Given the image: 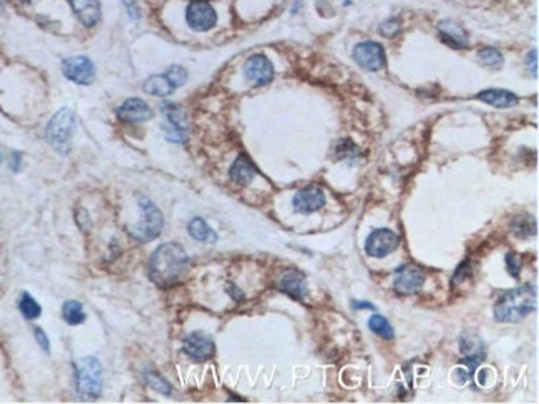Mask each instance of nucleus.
Here are the masks:
<instances>
[{"instance_id":"obj_18","label":"nucleus","mask_w":539,"mask_h":404,"mask_svg":"<svg viewBox=\"0 0 539 404\" xmlns=\"http://www.w3.org/2000/svg\"><path fill=\"white\" fill-rule=\"evenodd\" d=\"M476 98H478L480 101H483V103L486 105L495 106V108H513V106H516L518 103H520V98H518L515 93H511V91H508V90H498V88L481 91Z\"/></svg>"},{"instance_id":"obj_10","label":"nucleus","mask_w":539,"mask_h":404,"mask_svg":"<svg viewBox=\"0 0 539 404\" xmlns=\"http://www.w3.org/2000/svg\"><path fill=\"white\" fill-rule=\"evenodd\" d=\"M398 235L390 229H376L371 235H368L366 242V252L371 257H387L398 247Z\"/></svg>"},{"instance_id":"obj_8","label":"nucleus","mask_w":539,"mask_h":404,"mask_svg":"<svg viewBox=\"0 0 539 404\" xmlns=\"http://www.w3.org/2000/svg\"><path fill=\"white\" fill-rule=\"evenodd\" d=\"M425 274L423 270L413 264L402 265L397 269L393 279V289L402 295H412L423 287Z\"/></svg>"},{"instance_id":"obj_11","label":"nucleus","mask_w":539,"mask_h":404,"mask_svg":"<svg viewBox=\"0 0 539 404\" xmlns=\"http://www.w3.org/2000/svg\"><path fill=\"white\" fill-rule=\"evenodd\" d=\"M183 350L194 361H208L214 356L216 345L209 335L203 331H193L184 340Z\"/></svg>"},{"instance_id":"obj_5","label":"nucleus","mask_w":539,"mask_h":404,"mask_svg":"<svg viewBox=\"0 0 539 404\" xmlns=\"http://www.w3.org/2000/svg\"><path fill=\"white\" fill-rule=\"evenodd\" d=\"M76 386L81 396L96 400L101 395L104 373L100 361L94 356H86L76 363Z\"/></svg>"},{"instance_id":"obj_26","label":"nucleus","mask_w":539,"mask_h":404,"mask_svg":"<svg viewBox=\"0 0 539 404\" xmlns=\"http://www.w3.org/2000/svg\"><path fill=\"white\" fill-rule=\"evenodd\" d=\"M368 328H371L373 333L382 336L385 340H392L393 338V328L392 325L388 323L387 318L380 315H373L371 320H368Z\"/></svg>"},{"instance_id":"obj_1","label":"nucleus","mask_w":539,"mask_h":404,"mask_svg":"<svg viewBox=\"0 0 539 404\" xmlns=\"http://www.w3.org/2000/svg\"><path fill=\"white\" fill-rule=\"evenodd\" d=\"M189 257L179 244L168 242L160 245L151 255L148 274L153 284L160 289H169L176 285L186 274Z\"/></svg>"},{"instance_id":"obj_2","label":"nucleus","mask_w":539,"mask_h":404,"mask_svg":"<svg viewBox=\"0 0 539 404\" xmlns=\"http://www.w3.org/2000/svg\"><path fill=\"white\" fill-rule=\"evenodd\" d=\"M538 294L533 285H521V287L508 290L498 299L495 305L496 321L516 323L536 309Z\"/></svg>"},{"instance_id":"obj_33","label":"nucleus","mask_w":539,"mask_h":404,"mask_svg":"<svg viewBox=\"0 0 539 404\" xmlns=\"http://www.w3.org/2000/svg\"><path fill=\"white\" fill-rule=\"evenodd\" d=\"M506 269H508V272H510L511 277H515V279L520 277L521 260H520V257H518V254L510 252L506 255Z\"/></svg>"},{"instance_id":"obj_30","label":"nucleus","mask_w":539,"mask_h":404,"mask_svg":"<svg viewBox=\"0 0 539 404\" xmlns=\"http://www.w3.org/2000/svg\"><path fill=\"white\" fill-rule=\"evenodd\" d=\"M163 131H164V138H166L168 141L184 143V140H186V130H181V128L174 126L168 121L163 125Z\"/></svg>"},{"instance_id":"obj_38","label":"nucleus","mask_w":539,"mask_h":404,"mask_svg":"<svg viewBox=\"0 0 539 404\" xmlns=\"http://www.w3.org/2000/svg\"><path fill=\"white\" fill-rule=\"evenodd\" d=\"M353 309H371V310H373V305H371V304H363V301H361V304H357V301H353Z\"/></svg>"},{"instance_id":"obj_31","label":"nucleus","mask_w":539,"mask_h":404,"mask_svg":"<svg viewBox=\"0 0 539 404\" xmlns=\"http://www.w3.org/2000/svg\"><path fill=\"white\" fill-rule=\"evenodd\" d=\"M357 155H358V150L352 141L343 140L341 143H337L336 156L338 157V160H346V157H356Z\"/></svg>"},{"instance_id":"obj_25","label":"nucleus","mask_w":539,"mask_h":404,"mask_svg":"<svg viewBox=\"0 0 539 404\" xmlns=\"http://www.w3.org/2000/svg\"><path fill=\"white\" fill-rule=\"evenodd\" d=\"M513 231H515L516 235L520 237H530L536 232V221L528 214H523V216L516 217L515 222H513Z\"/></svg>"},{"instance_id":"obj_4","label":"nucleus","mask_w":539,"mask_h":404,"mask_svg":"<svg viewBox=\"0 0 539 404\" xmlns=\"http://www.w3.org/2000/svg\"><path fill=\"white\" fill-rule=\"evenodd\" d=\"M75 131V115L69 108L56 111L47 126V141L55 151L66 155L71 147V136Z\"/></svg>"},{"instance_id":"obj_40","label":"nucleus","mask_w":539,"mask_h":404,"mask_svg":"<svg viewBox=\"0 0 539 404\" xmlns=\"http://www.w3.org/2000/svg\"><path fill=\"white\" fill-rule=\"evenodd\" d=\"M24 2H29V0H24Z\"/></svg>"},{"instance_id":"obj_17","label":"nucleus","mask_w":539,"mask_h":404,"mask_svg":"<svg viewBox=\"0 0 539 404\" xmlns=\"http://www.w3.org/2000/svg\"><path fill=\"white\" fill-rule=\"evenodd\" d=\"M259 171L254 166V162L249 160L246 155H239L238 160L234 161V165L229 170V177L238 184V186H248L256 179Z\"/></svg>"},{"instance_id":"obj_21","label":"nucleus","mask_w":539,"mask_h":404,"mask_svg":"<svg viewBox=\"0 0 539 404\" xmlns=\"http://www.w3.org/2000/svg\"><path fill=\"white\" fill-rule=\"evenodd\" d=\"M143 90L146 91L148 95L153 96H168L173 93V85L169 83V80L166 78V75H155L150 76L143 85Z\"/></svg>"},{"instance_id":"obj_22","label":"nucleus","mask_w":539,"mask_h":404,"mask_svg":"<svg viewBox=\"0 0 539 404\" xmlns=\"http://www.w3.org/2000/svg\"><path fill=\"white\" fill-rule=\"evenodd\" d=\"M61 314H64V318L69 325H80V323H84L86 318V315L84 311V305L75 300L66 301V304L64 305V309H61Z\"/></svg>"},{"instance_id":"obj_34","label":"nucleus","mask_w":539,"mask_h":404,"mask_svg":"<svg viewBox=\"0 0 539 404\" xmlns=\"http://www.w3.org/2000/svg\"><path fill=\"white\" fill-rule=\"evenodd\" d=\"M398 30H400V24H398V20H395V19H390L385 24L380 25V33L385 35V37H395Z\"/></svg>"},{"instance_id":"obj_23","label":"nucleus","mask_w":539,"mask_h":404,"mask_svg":"<svg viewBox=\"0 0 539 404\" xmlns=\"http://www.w3.org/2000/svg\"><path fill=\"white\" fill-rule=\"evenodd\" d=\"M19 309H20V311H22V315H24L27 320H35V318H39L40 314H42V309H40L39 301L35 300L32 295L27 294V291H24L22 296H20Z\"/></svg>"},{"instance_id":"obj_20","label":"nucleus","mask_w":539,"mask_h":404,"mask_svg":"<svg viewBox=\"0 0 539 404\" xmlns=\"http://www.w3.org/2000/svg\"><path fill=\"white\" fill-rule=\"evenodd\" d=\"M188 232L191 235L193 239H196L198 242H209L213 244L218 240V234H216L211 227L208 226L206 222L203 221L201 217L193 219L188 226Z\"/></svg>"},{"instance_id":"obj_6","label":"nucleus","mask_w":539,"mask_h":404,"mask_svg":"<svg viewBox=\"0 0 539 404\" xmlns=\"http://www.w3.org/2000/svg\"><path fill=\"white\" fill-rule=\"evenodd\" d=\"M186 20L196 32H208L218 22V14L208 0H193L186 9Z\"/></svg>"},{"instance_id":"obj_37","label":"nucleus","mask_w":539,"mask_h":404,"mask_svg":"<svg viewBox=\"0 0 539 404\" xmlns=\"http://www.w3.org/2000/svg\"><path fill=\"white\" fill-rule=\"evenodd\" d=\"M35 338H37L39 345L44 348L45 351H50V341H49V336L44 333V330L40 328H35Z\"/></svg>"},{"instance_id":"obj_13","label":"nucleus","mask_w":539,"mask_h":404,"mask_svg":"<svg viewBox=\"0 0 539 404\" xmlns=\"http://www.w3.org/2000/svg\"><path fill=\"white\" fill-rule=\"evenodd\" d=\"M292 206H294L296 212H301V214L317 212L326 206V194H323V191L319 186L304 187L294 196Z\"/></svg>"},{"instance_id":"obj_12","label":"nucleus","mask_w":539,"mask_h":404,"mask_svg":"<svg viewBox=\"0 0 539 404\" xmlns=\"http://www.w3.org/2000/svg\"><path fill=\"white\" fill-rule=\"evenodd\" d=\"M244 75L254 85H268L274 78V66L266 55H253L244 65Z\"/></svg>"},{"instance_id":"obj_15","label":"nucleus","mask_w":539,"mask_h":404,"mask_svg":"<svg viewBox=\"0 0 539 404\" xmlns=\"http://www.w3.org/2000/svg\"><path fill=\"white\" fill-rule=\"evenodd\" d=\"M277 287L294 300H304V296L307 295L306 277L301 272H297V270H289V272L282 275Z\"/></svg>"},{"instance_id":"obj_32","label":"nucleus","mask_w":539,"mask_h":404,"mask_svg":"<svg viewBox=\"0 0 539 404\" xmlns=\"http://www.w3.org/2000/svg\"><path fill=\"white\" fill-rule=\"evenodd\" d=\"M146 381L153 390L160 391L161 395H171V386L168 385V381H164L161 376H158L156 373H148L146 375Z\"/></svg>"},{"instance_id":"obj_27","label":"nucleus","mask_w":539,"mask_h":404,"mask_svg":"<svg viewBox=\"0 0 539 404\" xmlns=\"http://www.w3.org/2000/svg\"><path fill=\"white\" fill-rule=\"evenodd\" d=\"M478 60L483 63L485 66H491V68H500L503 65V55L500 50L486 47L478 52Z\"/></svg>"},{"instance_id":"obj_24","label":"nucleus","mask_w":539,"mask_h":404,"mask_svg":"<svg viewBox=\"0 0 539 404\" xmlns=\"http://www.w3.org/2000/svg\"><path fill=\"white\" fill-rule=\"evenodd\" d=\"M163 113L164 116H166V121L171 123V125L181 128V130H186V113L179 108L178 105H173V103H164L163 105Z\"/></svg>"},{"instance_id":"obj_35","label":"nucleus","mask_w":539,"mask_h":404,"mask_svg":"<svg viewBox=\"0 0 539 404\" xmlns=\"http://www.w3.org/2000/svg\"><path fill=\"white\" fill-rule=\"evenodd\" d=\"M470 272H471V265H470L468 260H466V262H463V264H460V267L456 269V272L453 275V285H458L460 282H463V279L468 277Z\"/></svg>"},{"instance_id":"obj_7","label":"nucleus","mask_w":539,"mask_h":404,"mask_svg":"<svg viewBox=\"0 0 539 404\" xmlns=\"http://www.w3.org/2000/svg\"><path fill=\"white\" fill-rule=\"evenodd\" d=\"M61 71L70 81L79 85H90L95 80V65L89 57L79 55L70 57L61 63Z\"/></svg>"},{"instance_id":"obj_19","label":"nucleus","mask_w":539,"mask_h":404,"mask_svg":"<svg viewBox=\"0 0 539 404\" xmlns=\"http://www.w3.org/2000/svg\"><path fill=\"white\" fill-rule=\"evenodd\" d=\"M438 30H440L441 40H443L446 45H450V47H453V48L468 47V35H466V32L460 27V25L446 20V22L440 24Z\"/></svg>"},{"instance_id":"obj_3","label":"nucleus","mask_w":539,"mask_h":404,"mask_svg":"<svg viewBox=\"0 0 539 404\" xmlns=\"http://www.w3.org/2000/svg\"><path fill=\"white\" fill-rule=\"evenodd\" d=\"M138 204H140L143 221L126 227V231L138 242H150V240L158 237L163 231V214L156 204L151 202L150 199L140 197L138 199Z\"/></svg>"},{"instance_id":"obj_39","label":"nucleus","mask_w":539,"mask_h":404,"mask_svg":"<svg viewBox=\"0 0 539 404\" xmlns=\"http://www.w3.org/2000/svg\"><path fill=\"white\" fill-rule=\"evenodd\" d=\"M485 380H486V370H481L480 371V383H481V385H485Z\"/></svg>"},{"instance_id":"obj_9","label":"nucleus","mask_w":539,"mask_h":404,"mask_svg":"<svg viewBox=\"0 0 539 404\" xmlns=\"http://www.w3.org/2000/svg\"><path fill=\"white\" fill-rule=\"evenodd\" d=\"M353 60L357 61L358 66L362 68L378 71L387 65V58H385V50L377 42H362L353 48Z\"/></svg>"},{"instance_id":"obj_16","label":"nucleus","mask_w":539,"mask_h":404,"mask_svg":"<svg viewBox=\"0 0 539 404\" xmlns=\"http://www.w3.org/2000/svg\"><path fill=\"white\" fill-rule=\"evenodd\" d=\"M76 17L85 27H94L101 17V9L99 0H69Z\"/></svg>"},{"instance_id":"obj_36","label":"nucleus","mask_w":539,"mask_h":404,"mask_svg":"<svg viewBox=\"0 0 539 404\" xmlns=\"http://www.w3.org/2000/svg\"><path fill=\"white\" fill-rule=\"evenodd\" d=\"M123 4H125L126 12H128V15H130V17L133 20L140 19V9H138L136 0H123Z\"/></svg>"},{"instance_id":"obj_29","label":"nucleus","mask_w":539,"mask_h":404,"mask_svg":"<svg viewBox=\"0 0 539 404\" xmlns=\"http://www.w3.org/2000/svg\"><path fill=\"white\" fill-rule=\"evenodd\" d=\"M164 75H166L169 83L173 85V88H179V86H183L188 80V71L179 65H173Z\"/></svg>"},{"instance_id":"obj_28","label":"nucleus","mask_w":539,"mask_h":404,"mask_svg":"<svg viewBox=\"0 0 539 404\" xmlns=\"http://www.w3.org/2000/svg\"><path fill=\"white\" fill-rule=\"evenodd\" d=\"M461 353H463L465 358H480V360H485L483 345L476 338H470V336L461 340Z\"/></svg>"},{"instance_id":"obj_14","label":"nucleus","mask_w":539,"mask_h":404,"mask_svg":"<svg viewBox=\"0 0 539 404\" xmlns=\"http://www.w3.org/2000/svg\"><path fill=\"white\" fill-rule=\"evenodd\" d=\"M116 115L121 121L140 123L150 120L153 116V110L148 106L146 101H143L140 98H130L116 110Z\"/></svg>"}]
</instances>
